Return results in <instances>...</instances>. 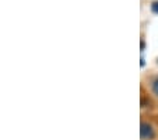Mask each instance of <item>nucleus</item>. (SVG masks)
Segmentation results:
<instances>
[{"mask_svg": "<svg viewBox=\"0 0 158 140\" xmlns=\"http://www.w3.org/2000/svg\"><path fill=\"white\" fill-rule=\"evenodd\" d=\"M140 137H141V140H151L155 137V132L154 129H152V126L150 123H147V122H143L141 125H140Z\"/></svg>", "mask_w": 158, "mask_h": 140, "instance_id": "nucleus-1", "label": "nucleus"}, {"mask_svg": "<svg viewBox=\"0 0 158 140\" xmlns=\"http://www.w3.org/2000/svg\"><path fill=\"white\" fill-rule=\"evenodd\" d=\"M151 10L158 14V2H154V3L151 4Z\"/></svg>", "mask_w": 158, "mask_h": 140, "instance_id": "nucleus-3", "label": "nucleus"}, {"mask_svg": "<svg viewBox=\"0 0 158 140\" xmlns=\"http://www.w3.org/2000/svg\"><path fill=\"white\" fill-rule=\"evenodd\" d=\"M152 92L155 93L158 96V77L154 79V82H152Z\"/></svg>", "mask_w": 158, "mask_h": 140, "instance_id": "nucleus-2", "label": "nucleus"}]
</instances>
